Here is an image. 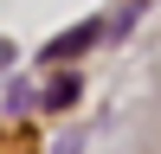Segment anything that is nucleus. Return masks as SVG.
<instances>
[{
  "instance_id": "f257e3e1",
  "label": "nucleus",
  "mask_w": 161,
  "mask_h": 154,
  "mask_svg": "<svg viewBox=\"0 0 161 154\" xmlns=\"http://www.w3.org/2000/svg\"><path fill=\"white\" fill-rule=\"evenodd\" d=\"M97 32H103L97 19H77V26H71L64 38H52V45H45V64H64V58H77V51H84L90 38H97Z\"/></svg>"
},
{
  "instance_id": "f03ea898",
  "label": "nucleus",
  "mask_w": 161,
  "mask_h": 154,
  "mask_svg": "<svg viewBox=\"0 0 161 154\" xmlns=\"http://www.w3.org/2000/svg\"><path fill=\"white\" fill-rule=\"evenodd\" d=\"M77 96H84V77H77V71H58V77H45V90H39V103H45V109H71Z\"/></svg>"
},
{
  "instance_id": "7ed1b4c3",
  "label": "nucleus",
  "mask_w": 161,
  "mask_h": 154,
  "mask_svg": "<svg viewBox=\"0 0 161 154\" xmlns=\"http://www.w3.org/2000/svg\"><path fill=\"white\" fill-rule=\"evenodd\" d=\"M32 103H39V96H32V90H26V84H13V90H7V109H13V116H26V109H32Z\"/></svg>"
},
{
  "instance_id": "20e7f679",
  "label": "nucleus",
  "mask_w": 161,
  "mask_h": 154,
  "mask_svg": "<svg viewBox=\"0 0 161 154\" xmlns=\"http://www.w3.org/2000/svg\"><path fill=\"white\" fill-rule=\"evenodd\" d=\"M0 154H32V135H26V128L19 135H0Z\"/></svg>"
},
{
  "instance_id": "39448f33",
  "label": "nucleus",
  "mask_w": 161,
  "mask_h": 154,
  "mask_svg": "<svg viewBox=\"0 0 161 154\" xmlns=\"http://www.w3.org/2000/svg\"><path fill=\"white\" fill-rule=\"evenodd\" d=\"M7 64H13V45H7V38H0V71H7Z\"/></svg>"
}]
</instances>
